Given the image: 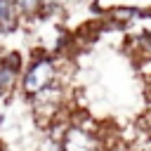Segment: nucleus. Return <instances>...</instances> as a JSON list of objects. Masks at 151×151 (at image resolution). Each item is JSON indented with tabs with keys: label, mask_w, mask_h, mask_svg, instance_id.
I'll list each match as a JSON object with an SVG mask.
<instances>
[{
	"label": "nucleus",
	"mask_w": 151,
	"mask_h": 151,
	"mask_svg": "<svg viewBox=\"0 0 151 151\" xmlns=\"http://www.w3.org/2000/svg\"><path fill=\"white\" fill-rule=\"evenodd\" d=\"M54 83H57V57L40 52V54H33L28 64H24V71L19 78V92L21 97L31 99L42 90L52 87Z\"/></svg>",
	"instance_id": "nucleus-1"
},
{
	"label": "nucleus",
	"mask_w": 151,
	"mask_h": 151,
	"mask_svg": "<svg viewBox=\"0 0 151 151\" xmlns=\"http://www.w3.org/2000/svg\"><path fill=\"white\" fill-rule=\"evenodd\" d=\"M66 94H68V87L54 83L52 87H47L40 94H35V97L28 99L31 113H33V118H35V123L40 127H47L59 113H64V109H66Z\"/></svg>",
	"instance_id": "nucleus-2"
},
{
	"label": "nucleus",
	"mask_w": 151,
	"mask_h": 151,
	"mask_svg": "<svg viewBox=\"0 0 151 151\" xmlns=\"http://www.w3.org/2000/svg\"><path fill=\"white\" fill-rule=\"evenodd\" d=\"M24 71V59L17 52H5L0 57V99L19 90V78Z\"/></svg>",
	"instance_id": "nucleus-3"
},
{
	"label": "nucleus",
	"mask_w": 151,
	"mask_h": 151,
	"mask_svg": "<svg viewBox=\"0 0 151 151\" xmlns=\"http://www.w3.org/2000/svg\"><path fill=\"white\" fill-rule=\"evenodd\" d=\"M104 142L97 132H90L85 127H78V125H68V130L64 132V137L59 139V146L61 151H94L99 149Z\"/></svg>",
	"instance_id": "nucleus-4"
},
{
	"label": "nucleus",
	"mask_w": 151,
	"mask_h": 151,
	"mask_svg": "<svg viewBox=\"0 0 151 151\" xmlns=\"http://www.w3.org/2000/svg\"><path fill=\"white\" fill-rule=\"evenodd\" d=\"M142 17H144V12L134 5H116L109 12V21L113 26H130V24H137Z\"/></svg>",
	"instance_id": "nucleus-5"
},
{
	"label": "nucleus",
	"mask_w": 151,
	"mask_h": 151,
	"mask_svg": "<svg viewBox=\"0 0 151 151\" xmlns=\"http://www.w3.org/2000/svg\"><path fill=\"white\" fill-rule=\"evenodd\" d=\"M19 21H38L45 17V0H14Z\"/></svg>",
	"instance_id": "nucleus-6"
},
{
	"label": "nucleus",
	"mask_w": 151,
	"mask_h": 151,
	"mask_svg": "<svg viewBox=\"0 0 151 151\" xmlns=\"http://www.w3.org/2000/svg\"><path fill=\"white\" fill-rule=\"evenodd\" d=\"M19 24L21 21H19L14 0H0V33H12Z\"/></svg>",
	"instance_id": "nucleus-7"
},
{
	"label": "nucleus",
	"mask_w": 151,
	"mask_h": 151,
	"mask_svg": "<svg viewBox=\"0 0 151 151\" xmlns=\"http://www.w3.org/2000/svg\"><path fill=\"white\" fill-rule=\"evenodd\" d=\"M134 137H139V139H151V109H149V111H144V116L137 120Z\"/></svg>",
	"instance_id": "nucleus-8"
},
{
	"label": "nucleus",
	"mask_w": 151,
	"mask_h": 151,
	"mask_svg": "<svg viewBox=\"0 0 151 151\" xmlns=\"http://www.w3.org/2000/svg\"><path fill=\"white\" fill-rule=\"evenodd\" d=\"M104 146H106V151H134V149H132V144H130V142H125L123 137H116V139L106 142Z\"/></svg>",
	"instance_id": "nucleus-9"
},
{
	"label": "nucleus",
	"mask_w": 151,
	"mask_h": 151,
	"mask_svg": "<svg viewBox=\"0 0 151 151\" xmlns=\"http://www.w3.org/2000/svg\"><path fill=\"white\" fill-rule=\"evenodd\" d=\"M94 151H106V146H104V144H101V146H99V149H94Z\"/></svg>",
	"instance_id": "nucleus-10"
},
{
	"label": "nucleus",
	"mask_w": 151,
	"mask_h": 151,
	"mask_svg": "<svg viewBox=\"0 0 151 151\" xmlns=\"http://www.w3.org/2000/svg\"><path fill=\"white\" fill-rule=\"evenodd\" d=\"M0 151H7V146H5V144H2V142H0Z\"/></svg>",
	"instance_id": "nucleus-11"
},
{
	"label": "nucleus",
	"mask_w": 151,
	"mask_h": 151,
	"mask_svg": "<svg viewBox=\"0 0 151 151\" xmlns=\"http://www.w3.org/2000/svg\"><path fill=\"white\" fill-rule=\"evenodd\" d=\"M0 123H2V116H0Z\"/></svg>",
	"instance_id": "nucleus-12"
}]
</instances>
